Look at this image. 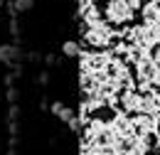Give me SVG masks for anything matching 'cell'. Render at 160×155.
<instances>
[{
  "instance_id": "6da1fadb",
  "label": "cell",
  "mask_w": 160,
  "mask_h": 155,
  "mask_svg": "<svg viewBox=\"0 0 160 155\" xmlns=\"http://www.w3.org/2000/svg\"><path fill=\"white\" fill-rule=\"evenodd\" d=\"M136 62V72H138V81L143 91H150L153 86L160 84V69L158 64L153 62V54L150 52H138V57L133 59Z\"/></svg>"
},
{
  "instance_id": "7a4b0ae2",
  "label": "cell",
  "mask_w": 160,
  "mask_h": 155,
  "mask_svg": "<svg viewBox=\"0 0 160 155\" xmlns=\"http://www.w3.org/2000/svg\"><path fill=\"white\" fill-rule=\"evenodd\" d=\"M103 15H106V22H113V25H126V22H131V20H133L136 10H133L128 2H123V0H108V2H106Z\"/></svg>"
},
{
  "instance_id": "3957f363",
  "label": "cell",
  "mask_w": 160,
  "mask_h": 155,
  "mask_svg": "<svg viewBox=\"0 0 160 155\" xmlns=\"http://www.w3.org/2000/svg\"><path fill=\"white\" fill-rule=\"evenodd\" d=\"M86 42L91 44V47H106V44H111V39H113V30H111V25L106 22V20H99L96 25H89L86 27Z\"/></svg>"
},
{
  "instance_id": "277c9868",
  "label": "cell",
  "mask_w": 160,
  "mask_h": 155,
  "mask_svg": "<svg viewBox=\"0 0 160 155\" xmlns=\"http://www.w3.org/2000/svg\"><path fill=\"white\" fill-rule=\"evenodd\" d=\"M121 106H123V111H128V113H143V94H140V91H133V89L123 91V94H121Z\"/></svg>"
},
{
  "instance_id": "5b68a950",
  "label": "cell",
  "mask_w": 160,
  "mask_h": 155,
  "mask_svg": "<svg viewBox=\"0 0 160 155\" xmlns=\"http://www.w3.org/2000/svg\"><path fill=\"white\" fill-rule=\"evenodd\" d=\"M133 121V126H136V131H138L140 136H150V133H155L158 131V118L155 116H148V113H136V118H131Z\"/></svg>"
},
{
  "instance_id": "8992f818",
  "label": "cell",
  "mask_w": 160,
  "mask_h": 155,
  "mask_svg": "<svg viewBox=\"0 0 160 155\" xmlns=\"http://www.w3.org/2000/svg\"><path fill=\"white\" fill-rule=\"evenodd\" d=\"M143 20L145 22H160V0H150L143 8Z\"/></svg>"
},
{
  "instance_id": "52a82bcc",
  "label": "cell",
  "mask_w": 160,
  "mask_h": 155,
  "mask_svg": "<svg viewBox=\"0 0 160 155\" xmlns=\"http://www.w3.org/2000/svg\"><path fill=\"white\" fill-rule=\"evenodd\" d=\"M52 111H54L62 121H72V118H74V116H72V111H69V108H64L62 103H54V106H52Z\"/></svg>"
},
{
  "instance_id": "ba28073f",
  "label": "cell",
  "mask_w": 160,
  "mask_h": 155,
  "mask_svg": "<svg viewBox=\"0 0 160 155\" xmlns=\"http://www.w3.org/2000/svg\"><path fill=\"white\" fill-rule=\"evenodd\" d=\"M64 54H67V57H77V54H81L79 44H77V42H67V44H64Z\"/></svg>"
},
{
  "instance_id": "9c48e42d",
  "label": "cell",
  "mask_w": 160,
  "mask_h": 155,
  "mask_svg": "<svg viewBox=\"0 0 160 155\" xmlns=\"http://www.w3.org/2000/svg\"><path fill=\"white\" fill-rule=\"evenodd\" d=\"M15 54H18V49H15V47H0V59H2V62L12 59Z\"/></svg>"
},
{
  "instance_id": "30bf717a",
  "label": "cell",
  "mask_w": 160,
  "mask_h": 155,
  "mask_svg": "<svg viewBox=\"0 0 160 155\" xmlns=\"http://www.w3.org/2000/svg\"><path fill=\"white\" fill-rule=\"evenodd\" d=\"M32 8V0H18L15 2V10H30Z\"/></svg>"
},
{
  "instance_id": "8fae6325",
  "label": "cell",
  "mask_w": 160,
  "mask_h": 155,
  "mask_svg": "<svg viewBox=\"0 0 160 155\" xmlns=\"http://www.w3.org/2000/svg\"><path fill=\"white\" fill-rule=\"evenodd\" d=\"M153 62L158 64V69H160V44L155 47V52H153Z\"/></svg>"
},
{
  "instance_id": "7c38bea8",
  "label": "cell",
  "mask_w": 160,
  "mask_h": 155,
  "mask_svg": "<svg viewBox=\"0 0 160 155\" xmlns=\"http://www.w3.org/2000/svg\"><path fill=\"white\" fill-rule=\"evenodd\" d=\"M155 148H158V155H160V136H158V140H155Z\"/></svg>"
},
{
  "instance_id": "4fadbf2b",
  "label": "cell",
  "mask_w": 160,
  "mask_h": 155,
  "mask_svg": "<svg viewBox=\"0 0 160 155\" xmlns=\"http://www.w3.org/2000/svg\"><path fill=\"white\" fill-rule=\"evenodd\" d=\"M158 123H160V118H158Z\"/></svg>"
},
{
  "instance_id": "5bb4252c",
  "label": "cell",
  "mask_w": 160,
  "mask_h": 155,
  "mask_svg": "<svg viewBox=\"0 0 160 155\" xmlns=\"http://www.w3.org/2000/svg\"><path fill=\"white\" fill-rule=\"evenodd\" d=\"M0 2H2V0H0Z\"/></svg>"
}]
</instances>
